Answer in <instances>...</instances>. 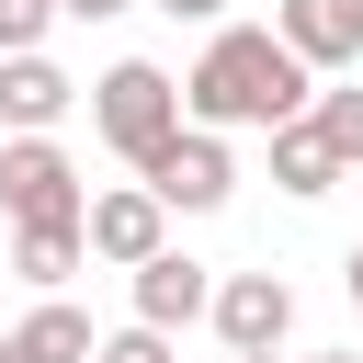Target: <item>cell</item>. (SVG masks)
<instances>
[{
    "label": "cell",
    "mask_w": 363,
    "mask_h": 363,
    "mask_svg": "<svg viewBox=\"0 0 363 363\" xmlns=\"http://www.w3.org/2000/svg\"><path fill=\"white\" fill-rule=\"evenodd\" d=\"M306 68L272 45V23H227L204 57H193V79H182V125H204V136H227V125H295L306 113Z\"/></svg>",
    "instance_id": "obj_1"
},
{
    "label": "cell",
    "mask_w": 363,
    "mask_h": 363,
    "mask_svg": "<svg viewBox=\"0 0 363 363\" xmlns=\"http://www.w3.org/2000/svg\"><path fill=\"white\" fill-rule=\"evenodd\" d=\"M170 125H182V79H170L159 57H113V68L91 79V136H102L113 159H147Z\"/></svg>",
    "instance_id": "obj_2"
},
{
    "label": "cell",
    "mask_w": 363,
    "mask_h": 363,
    "mask_svg": "<svg viewBox=\"0 0 363 363\" xmlns=\"http://www.w3.org/2000/svg\"><path fill=\"white\" fill-rule=\"evenodd\" d=\"M136 182H147V193H159L170 216H216L238 170H227V136H204V125H170V136H159V147L136 159Z\"/></svg>",
    "instance_id": "obj_3"
},
{
    "label": "cell",
    "mask_w": 363,
    "mask_h": 363,
    "mask_svg": "<svg viewBox=\"0 0 363 363\" xmlns=\"http://www.w3.org/2000/svg\"><path fill=\"white\" fill-rule=\"evenodd\" d=\"M0 216H11V227L79 216V170H68L57 136H0Z\"/></svg>",
    "instance_id": "obj_4"
},
{
    "label": "cell",
    "mask_w": 363,
    "mask_h": 363,
    "mask_svg": "<svg viewBox=\"0 0 363 363\" xmlns=\"http://www.w3.org/2000/svg\"><path fill=\"white\" fill-rule=\"evenodd\" d=\"M159 238H170V204H159L147 182H125V193H79V250H91V261H125V272H136Z\"/></svg>",
    "instance_id": "obj_5"
},
{
    "label": "cell",
    "mask_w": 363,
    "mask_h": 363,
    "mask_svg": "<svg viewBox=\"0 0 363 363\" xmlns=\"http://www.w3.org/2000/svg\"><path fill=\"white\" fill-rule=\"evenodd\" d=\"M204 318H216L227 352H284V329H295V284H284V272H227V284L204 295Z\"/></svg>",
    "instance_id": "obj_6"
},
{
    "label": "cell",
    "mask_w": 363,
    "mask_h": 363,
    "mask_svg": "<svg viewBox=\"0 0 363 363\" xmlns=\"http://www.w3.org/2000/svg\"><path fill=\"white\" fill-rule=\"evenodd\" d=\"M68 102H79V79H68V68L45 57V45L0 57V125H11V136H45V125H57Z\"/></svg>",
    "instance_id": "obj_7"
},
{
    "label": "cell",
    "mask_w": 363,
    "mask_h": 363,
    "mask_svg": "<svg viewBox=\"0 0 363 363\" xmlns=\"http://www.w3.org/2000/svg\"><path fill=\"white\" fill-rule=\"evenodd\" d=\"M204 295H216V272H204V261H182L170 238L136 261V318H147V329H193V318H204Z\"/></svg>",
    "instance_id": "obj_8"
},
{
    "label": "cell",
    "mask_w": 363,
    "mask_h": 363,
    "mask_svg": "<svg viewBox=\"0 0 363 363\" xmlns=\"http://www.w3.org/2000/svg\"><path fill=\"white\" fill-rule=\"evenodd\" d=\"M272 45L306 68V79H329V68H352L363 45H352V23H340V0H272Z\"/></svg>",
    "instance_id": "obj_9"
},
{
    "label": "cell",
    "mask_w": 363,
    "mask_h": 363,
    "mask_svg": "<svg viewBox=\"0 0 363 363\" xmlns=\"http://www.w3.org/2000/svg\"><path fill=\"white\" fill-rule=\"evenodd\" d=\"M272 182L295 193V204H318V193H340V159L318 147V125L295 113V125H272Z\"/></svg>",
    "instance_id": "obj_10"
},
{
    "label": "cell",
    "mask_w": 363,
    "mask_h": 363,
    "mask_svg": "<svg viewBox=\"0 0 363 363\" xmlns=\"http://www.w3.org/2000/svg\"><path fill=\"white\" fill-rule=\"evenodd\" d=\"M79 261H91V250H79V216H45V227H11V272H23V284H45V295H57V284H68Z\"/></svg>",
    "instance_id": "obj_11"
},
{
    "label": "cell",
    "mask_w": 363,
    "mask_h": 363,
    "mask_svg": "<svg viewBox=\"0 0 363 363\" xmlns=\"http://www.w3.org/2000/svg\"><path fill=\"white\" fill-rule=\"evenodd\" d=\"M11 340H23L34 363H91V318H79L68 295H45V306H34V318H23Z\"/></svg>",
    "instance_id": "obj_12"
},
{
    "label": "cell",
    "mask_w": 363,
    "mask_h": 363,
    "mask_svg": "<svg viewBox=\"0 0 363 363\" xmlns=\"http://www.w3.org/2000/svg\"><path fill=\"white\" fill-rule=\"evenodd\" d=\"M306 125L340 170H363V91H306Z\"/></svg>",
    "instance_id": "obj_13"
},
{
    "label": "cell",
    "mask_w": 363,
    "mask_h": 363,
    "mask_svg": "<svg viewBox=\"0 0 363 363\" xmlns=\"http://www.w3.org/2000/svg\"><path fill=\"white\" fill-rule=\"evenodd\" d=\"M91 363H170V329H113V340H91Z\"/></svg>",
    "instance_id": "obj_14"
},
{
    "label": "cell",
    "mask_w": 363,
    "mask_h": 363,
    "mask_svg": "<svg viewBox=\"0 0 363 363\" xmlns=\"http://www.w3.org/2000/svg\"><path fill=\"white\" fill-rule=\"evenodd\" d=\"M45 23H57V0H0V57L45 45Z\"/></svg>",
    "instance_id": "obj_15"
},
{
    "label": "cell",
    "mask_w": 363,
    "mask_h": 363,
    "mask_svg": "<svg viewBox=\"0 0 363 363\" xmlns=\"http://www.w3.org/2000/svg\"><path fill=\"white\" fill-rule=\"evenodd\" d=\"M57 11H79V23H113V11H136V0H57Z\"/></svg>",
    "instance_id": "obj_16"
},
{
    "label": "cell",
    "mask_w": 363,
    "mask_h": 363,
    "mask_svg": "<svg viewBox=\"0 0 363 363\" xmlns=\"http://www.w3.org/2000/svg\"><path fill=\"white\" fill-rule=\"evenodd\" d=\"M159 11H170V23H216L227 0H159Z\"/></svg>",
    "instance_id": "obj_17"
},
{
    "label": "cell",
    "mask_w": 363,
    "mask_h": 363,
    "mask_svg": "<svg viewBox=\"0 0 363 363\" xmlns=\"http://www.w3.org/2000/svg\"><path fill=\"white\" fill-rule=\"evenodd\" d=\"M340 23H352V45H363V0H340Z\"/></svg>",
    "instance_id": "obj_18"
},
{
    "label": "cell",
    "mask_w": 363,
    "mask_h": 363,
    "mask_svg": "<svg viewBox=\"0 0 363 363\" xmlns=\"http://www.w3.org/2000/svg\"><path fill=\"white\" fill-rule=\"evenodd\" d=\"M0 363H34V352H23V340H0Z\"/></svg>",
    "instance_id": "obj_19"
},
{
    "label": "cell",
    "mask_w": 363,
    "mask_h": 363,
    "mask_svg": "<svg viewBox=\"0 0 363 363\" xmlns=\"http://www.w3.org/2000/svg\"><path fill=\"white\" fill-rule=\"evenodd\" d=\"M352 306H363V250H352Z\"/></svg>",
    "instance_id": "obj_20"
},
{
    "label": "cell",
    "mask_w": 363,
    "mask_h": 363,
    "mask_svg": "<svg viewBox=\"0 0 363 363\" xmlns=\"http://www.w3.org/2000/svg\"><path fill=\"white\" fill-rule=\"evenodd\" d=\"M227 363H272V352H227Z\"/></svg>",
    "instance_id": "obj_21"
},
{
    "label": "cell",
    "mask_w": 363,
    "mask_h": 363,
    "mask_svg": "<svg viewBox=\"0 0 363 363\" xmlns=\"http://www.w3.org/2000/svg\"><path fill=\"white\" fill-rule=\"evenodd\" d=\"M318 363H363V352H318Z\"/></svg>",
    "instance_id": "obj_22"
}]
</instances>
